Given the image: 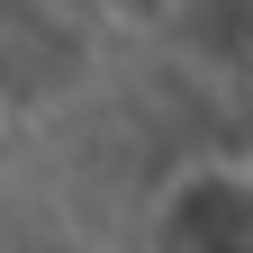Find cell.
<instances>
[{"instance_id": "obj_1", "label": "cell", "mask_w": 253, "mask_h": 253, "mask_svg": "<svg viewBox=\"0 0 253 253\" xmlns=\"http://www.w3.org/2000/svg\"><path fill=\"white\" fill-rule=\"evenodd\" d=\"M253 244V190L235 163H190L154 199V253H244Z\"/></svg>"}]
</instances>
